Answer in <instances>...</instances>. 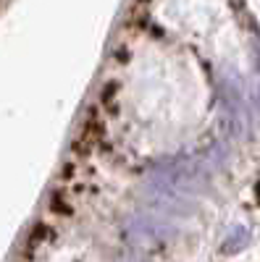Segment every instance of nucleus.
Returning a JSON list of instances; mask_svg holds the SVG:
<instances>
[{
    "instance_id": "1",
    "label": "nucleus",
    "mask_w": 260,
    "mask_h": 262,
    "mask_svg": "<svg viewBox=\"0 0 260 262\" xmlns=\"http://www.w3.org/2000/svg\"><path fill=\"white\" fill-rule=\"evenodd\" d=\"M197 100V81L184 60L161 42H142L116 81V123L134 149H168L192 121Z\"/></svg>"
}]
</instances>
